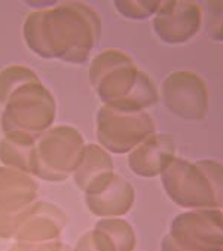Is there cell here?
I'll return each mask as SVG.
<instances>
[{"label":"cell","instance_id":"cell-1","mask_svg":"<svg viewBox=\"0 0 223 251\" xmlns=\"http://www.w3.org/2000/svg\"><path fill=\"white\" fill-rule=\"evenodd\" d=\"M23 34L27 46L42 58L84 64L100 42L101 20L86 3L64 2L28 14Z\"/></svg>","mask_w":223,"mask_h":251},{"label":"cell","instance_id":"cell-2","mask_svg":"<svg viewBox=\"0 0 223 251\" xmlns=\"http://www.w3.org/2000/svg\"><path fill=\"white\" fill-rule=\"evenodd\" d=\"M89 80L109 107L144 112L159 100L158 89L147 73L139 70L133 58L119 49H107L92 60Z\"/></svg>","mask_w":223,"mask_h":251},{"label":"cell","instance_id":"cell-3","mask_svg":"<svg viewBox=\"0 0 223 251\" xmlns=\"http://www.w3.org/2000/svg\"><path fill=\"white\" fill-rule=\"evenodd\" d=\"M3 106L0 118L3 135L30 144H36L52 126L57 115L55 98L40 80L17 88Z\"/></svg>","mask_w":223,"mask_h":251},{"label":"cell","instance_id":"cell-4","mask_svg":"<svg viewBox=\"0 0 223 251\" xmlns=\"http://www.w3.org/2000/svg\"><path fill=\"white\" fill-rule=\"evenodd\" d=\"M85 146L81 132L70 125L49 128L33 147L31 174L51 183L67 180L79 167Z\"/></svg>","mask_w":223,"mask_h":251},{"label":"cell","instance_id":"cell-5","mask_svg":"<svg viewBox=\"0 0 223 251\" xmlns=\"http://www.w3.org/2000/svg\"><path fill=\"white\" fill-rule=\"evenodd\" d=\"M161 251H223V211L199 208L176 216Z\"/></svg>","mask_w":223,"mask_h":251},{"label":"cell","instance_id":"cell-6","mask_svg":"<svg viewBox=\"0 0 223 251\" xmlns=\"http://www.w3.org/2000/svg\"><path fill=\"white\" fill-rule=\"evenodd\" d=\"M153 134H156V125L147 112H127L103 106L97 113V138L110 153H130Z\"/></svg>","mask_w":223,"mask_h":251},{"label":"cell","instance_id":"cell-7","mask_svg":"<svg viewBox=\"0 0 223 251\" xmlns=\"http://www.w3.org/2000/svg\"><path fill=\"white\" fill-rule=\"evenodd\" d=\"M159 177L165 193L176 205L186 210L219 208L213 186L198 162L174 156Z\"/></svg>","mask_w":223,"mask_h":251},{"label":"cell","instance_id":"cell-8","mask_svg":"<svg viewBox=\"0 0 223 251\" xmlns=\"http://www.w3.org/2000/svg\"><path fill=\"white\" fill-rule=\"evenodd\" d=\"M164 106L185 121H202L208 113V89L205 80L189 70H177L161 85Z\"/></svg>","mask_w":223,"mask_h":251},{"label":"cell","instance_id":"cell-9","mask_svg":"<svg viewBox=\"0 0 223 251\" xmlns=\"http://www.w3.org/2000/svg\"><path fill=\"white\" fill-rule=\"evenodd\" d=\"M36 198L37 183L31 174L0 167V239L15 238L23 213Z\"/></svg>","mask_w":223,"mask_h":251},{"label":"cell","instance_id":"cell-10","mask_svg":"<svg viewBox=\"0 0 223 251\" xmlns=\"http://www.w3.org/2000/svg\"><path fill=\"white\" fill-rule=\"evenodd\" d=\"M134 201L133 184L115 171L101 176L85 190L88 210L100 219L125 216L131 211Z\"/></svg>","mask_w":223,"mask_h":251},{"label":"cell","instance_id":"cell-11","mask_svg":"<svg viewBox=\"0 0 223 251\" xmlns=\"http://www.w3.org/2000/svg\"><path fill=\"white\" fill-rule=\"evenodd\" d=\"M201 25V6L194 2H161V6L153 17V30L156 36L170 45L189 42L198 34Z\"/></svg>","mask_w":223,"mask_h":251},{"label":"cell","instance_id":"cell-12","mask_svg":"<svg viewBox=\"0 0 223 251\" xmlns=\"http://www.w3.org/2000/svg\"><path fill=\"white\" fill-rule=\"evenodd\" d=\"M67 219L61 208L52 202H34L21 216L15 239L24 244H39L60 239Z\"/></svg>","mask_w":223,"mask_h":251},{"label":"cell","instance_id":"cell-13","mask_svg":"<svg viewBox=\"0 0 223 251\" xmlns=\"http://www.w3.org/2000/svg\"><path fill=\"white\" fill-rule=\"evenodd\" d=\"M176 156L171 135L153 134L128 153V167L139 177L161 176L164 168Z\"/></svg>","mask_w":223,"mask_h":251},{"label":"cell","instance_id":"cell-14","mask_svg":"<svg viewBox=\"0 0 223 251\" xmlns=\"http://www.w3.org/2000/svg\"><path fill=\"white\" fill-rule=\"evenodd\" d=\"M91 236L98 251H134L137 244L134 227L122 217L100 219Z\"/></svg>","mask_w":223,"mask_h":251},{"label":"cell","instance_id":"cell-15","mask_svg":"<svg viewBox=\"0 0 223 251\" xmlns=\"http://www.w3.org/2000/svg\"><path fill=\"white\" fill-rule=\"evenodd\" d=\"M112 171H115V165L107 150L100 144H86L82 161L73 173V178L76 186L85 192L97 178Z\"/></svg>","mask_w":223,"mask_h":251},{"label":"cell","instance_id":"cell-16","mask_svg":"<svg viewBox=\"0 0 223 251\" xmlns=\"http://www.w3.org/2000/svg\"><path fill=\"white\" fill-rule=\"evenodd\" d=\"M34 144L3 137L0 141V161L3 167L31 174V155Z\"/></svg>","mask_w":223,"mask_h":251},{"label":"cell","instance_id":"cell-17","mask_svg":"<svg viewBox=\"0 0 223 251\" xmlns=\"http://www.w3.org/2000/svg\"><path fill=\"white\" fill-rule=\"evenodd\" d=\"M40 80L37 75L26 66H11L0 72V103L5 104L9 95L20 86Z\"/></svg>","mask_w":223,"mask_h":251},{"label":"cell","instance_id":"cell-18","mask_svg":"<svg viewBox=\"0 0 223 251\" xmlns=\"http://www.w3.org/2000/svg\"><path fill=\"white\" fill-rule=\"evenodd\" d=\"M201 12L202 25L208 37L214 42H223V0L205 2Z\"/></svg>","mask_w":223,"mask_h":251},{"label":"cell","instance_id":"cell-19","mask_svg":"<svg viewBox=\"0 0 223 251\" xmlns=\"http://www.w3.org/2000/svg\"><path fill=\"white\" fill-rule=\"evenodd\" d=\"M161 6L158 0H118L115 2V9L128 20H147L155 17Z\"/></svg>","mask_w":223,"mask_h":251},{"label":"cell","instance_id":"cell-20","mask_svg":"<svg viewBox=\"0 0 223 251\" xmlns=\"http://www.w3.org/2000/svg\"><path fill=\"white\" fill-rule=\"evenodd\" d=\"M198 165L204 170V173L207 174L214 195H216V201L219 208L223 207V164H220L219 161H213V159H202L198 161Z\"/></svg>","mask_w":223,"mask_h":251},{"label":"cell","instance_id":"cell-21","mask_svg":"<svg viewBox=\"0 0 223 251\" xmlns=\"http://www.w3.org/2000/svg\"><path fill=\"white\" fill-rule=\"evenodd\" d=\"M11 251H73L67 244L61 242L60 239L39 242V244H24L17 242Z\"/></svg>","mask_w":223,"mask_h":251},{"label":"cell","instance_id":"cell-22","mask_svg":"<svg viewBox=\"0 0 223 251\" xmlns=\"http://www.w3.org/2000/svg\"><path fill=\"white\" fill-rule=\"evenodd\" d=\"M73 251H98L94 245L91 232H86L84 236L79 238V241L76 242V247L73 248Z\"/></svg>","mask_w":223,"mask_h":251}]
</instances>
